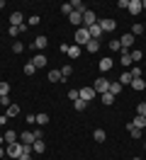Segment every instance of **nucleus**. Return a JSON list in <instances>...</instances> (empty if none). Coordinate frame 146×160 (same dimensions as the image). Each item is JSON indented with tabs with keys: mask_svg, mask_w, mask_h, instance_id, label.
<instances>
[{
	"mask_svg": "<svg viewBox=\"0 0 146 160\" xmlns=\"http://www.w3.org/2000/svg\"><path fill=\"white\" fill-rule=\"evenodd\" d=\"M29 24H39V17H37V15H32V17L27 20V27H29Z\"/></svg>",
	"mask_w": 146,
	"mask_h": 160,
	"instance_id": "obj_45",
	"label": "nucleus"
},
{
	"mask_svg": "<svg viewBox=\"0 0 146 160\" xmlns=\"http://www.w3.org/2000/svg\"><path fill=\"white\" fill-rule=\"evenodd\" d=\"M80 53H83V49H80V46H76V44H73V46H68V56H71V58H78Z\"/></svg>",
	"mask_w": 146,
	"mask_h": 160,
	"instance_id": "obj_19",
	"label": "nucleus"
},
{
	"mask_svg": "<svg viewBox=\"0 0 146 160\" xmlns=\"http://www.w3.org/2000/svg\"><path fill=\"white\" fill-rule=\"evenodd\" d=\"M119 85L124 88V85H132V73L127 70V73H122V78H119Z\"/></svg>",
	"mask_w": 146,
	"mask_h": 160,
	"instance_id": "obj_23",
	"label": "nucleus"
},
{
	"mask_svg": "<svg viewBox=\"0 0 146 160\" xmlns=\"http://www.w3.org/2000/svg\"><path fill=\"white\" fill-rule=\"evenodd\" d=\"M3 138L8 141V143H17V138H19V136H17V133H15L12 129H10V131H5V136H3Z\"/></svg>",
	"mask_w": 146,
	"mask_h": 160,
	"instance_id": "obj_20",
	"label": "nucleus"
},
{
	"mask_svg": "<svg viewBox=\"0 0 146 160\" xmlns=\"http://www.w3.org/2000/svg\"><path fill=\"white\" fill-rule=\"evenodd\" d=\"M129 73H132V80H134V78H141V68H139V66H134Z\"/></svg>",
	"mask_w": 146,
	"mask_h": 160,
	"instance_id": "obj_38",
	"label": "nucleus"
},
{
	"mask_svg": "<svg viewBox=\"0 0 146 160\" xmlns=\"http://www.w3.org/2000/svg\"><path fill=\"white\" fill-rule=\"evenodd\" d=\"M17 114H19V107H17V104H10L8 112H5V117H8V119H10V117H17Z\"/></svg>",
	"mask_w": 146,
	"mask_h": 160,
	"instance_id": "obj_27",
	"label": "nucleus"
},
{
	"mask_svg": "<svg viewBox=\"0 0 146 160\" xmlns=\"http://www.w3.org/2000/svg\"><path fill=\"white\" fill-rule=\"evenodd\" d=\"M127 10L132 12V15H139V12L144 10V8H141V0H129V8H127Z\"/></svg>",
	"mask_w": 146,
	"mask_h": 160,
	"instance_id": "obj_10",
	"label": "nucleus"
},
{
	"mask_svg": "<svg viewBox=\"0 0 146 160\" xmlns=\"http://www.w3.org/2000/svg\"><path fill=\"white\" fill-rule=\"evenodd\" d=\"M0 8H5V0H0Z\"/></svg>",
	"mask_w": 146,
	"mask_h": 160,
	"instance_id": "obj_51",
	"label": "nucleus"
},
{
	"mask_svg": "<svg viewBox=\"0 0 146 160\" xmlns=\"http://www.w3.org/2000/svg\"><path fill=\"white\" fill-rule=\"evenodd\" d=\"M68 97L76 102V100H80V92H78V90H71V92H68Z\"/></svg>",
	"mask_w": 146,
	"mask_h": 160,
	"instance_id": "obj_42",
	"label": "nucleus"
},
{
	"mask_svg": "<svg viewBox=\"0 0 146 160\" xmlns=\"http://www.w3.org/2000/svg\"><path fill=\"white\" fill-rule=\"evenodd\" d=\"M3 143H5V138H3V136H0V146H3Z\"/></svg>",
	"mask_w": 146,
	"mask_h": 160,
	"instance_id": "obj_52",
	"label": "nucleus"
},
{
	"mask_svg": "<svg viewBox=\"0 0 146 160\" xmlns=\"http://www.w3.org/2000/svg\"><path fill=\"white\" fill-rule=\"evenodd\" d=\"M119 44H122V51H132V44H134V34H132V32H127L124 37L119 39Z\"/></svg>",
	"mask_w": 146,
	"mask_h": 160,
	"instance_id": "obj_5",
	"label": "nucleus"
},
{
	"mask_svg": "<svg viewBox=\"0 0 146 160\" xmlns=\"http://www.w3.org/2000/svg\"><path fill=\"white\" fill-rule=\"evenodd\" d=\"M22 70H24V75H34V70H37V68H34V63L29 61V63H24V68H22Z\"/></svg>",
	"mask_w": 146,
	"mask_h": 160,
	"instance_id": "obj_31",
	"label": "nucleus"
},
{
	"mask_svg": "<svg viewBox=\"0 0 146 160\" xmlns=\"http://www.w3.org/2000/svg\"><path fill=\"white\" fill-rule=\"evenodd\" d=\"M141 8H144V10H146V0H141Z\"/></svg>",
	"mask_w": 146,
	"mask_h": 160,
	"instance_id": "obj_50",
	"label": "nucleus"
},
{
	"mask_svg": "<svg viewBox=\"0 0 146 160\" xmlns=\"http://www.w3.org/2000/svg\"><path fill=\"white\" fill-rule=\"evenodd\" d=\"M32 63H34V68H44V66H46V56H44V53H39V56L32 58Z\"/></svg>",
	"mask_w": 146,
	"mask_h": 160,
	"instance_id": "obj_13",
	"label": "nucleus"
},
{
	"mask_svg": "<svg viewBox=\"0 0 146 160\" xmlns=\"http://www.w3.org/2000/svg\"><path fill=\"white\" fill-rule=\"evenodd\" d=\"M88 41H90V32H88V27H78V29H76V46H78V44L85 46Z\"/></svg>",
	"mask_w": 146,
	"mask_h": 160,
	"instance_id": "obj_3",
	"label": "nucleus"
},
{
	"mask_svg": "<svg viewBox=\"0 0 146 160\" xmlns=\"http://www.w3.org/2000/svg\"><path fill=\"white\" fill-rule=\"evenodd\" d=\"M119 63H122V66H132V56H129V51H122V56H119Z\"/></svg>",
	"mask_w": 146,
	"mask_h": 160,
	"instance_id": "obj_25",
	"label": "nucleus"
},
{
	"mask_svg": "<svg viewBox=\"0 0 146 160\" xmlns=\"http://www.w3.org/2000/svg\"><path fill=\"white\" fill-rule=\"evenodd\" d=\"M68 22H71V24H83V12H71V15H68Z\"/></svg>",
	"mask_w": 146,
	"mask_h": 160,
	"instance_id": "obj_12",
	"label": "nucleus"
},
{
	"mask_svg": "<svg viewBox=\"0 0 146 160\" xmlns=\"http://www.w3.org/2000/svg\"><path fill=\"white\" fill-rule=\"evenodd\" d=\"M3 158H8V155H5V148L0 146V160H3Z\"/></svg>",
	"mask_w": 146,
	"mask_h": 160,
	"instance_id": "obj_49",
	"label": "nucleus"
},
{
	"mask_svg": "<svg viewBox=\"0 0 146 160\" xmlns=\"http://www.w3.org/2000/svg\"><path fill=\"white\" fill-rule=\"evenodd\" d=\"M19 160H32V153H22V155H19Z\"/></svg>",
	"mask_w": 146,
	"mask_h": 160,
	"instance_id": "obj_47",
	"label": "nucleus"
},
{
	"mask_svg": "<svg viewBox=\"0 0 146 160\" xmlns=\"http://www.w3.org/2000/svg\"><path fill=\"white\" fill-rule=\"evenodd\" d=\"M100 100H102V104H107V107H110V104L115 102V95H112V92H105V95H100Z\"/></svg>",
	"mask_w": 146,
	"mask_h": 160,
	"instance_id": "obj_24",
	"label": "nucleus"
},
{
	"mask_svg": "<svg viewBox=\"0 0 146 160\" xmlns=\"http://www.w3.org/2000/svg\"><path fill=\"white\" fill-rule=\"evenodd\" d=\"M132 34H134V37L144 34V24H132Z\"/></svg>",
	"mask_w": 146,
	"mask_h": 160,
	"instance_id": "obj_35",
	"label": "nucleus"
},
{
	"mask_svg": "<svg viewBox=\"0 0 146 160\" xmlns=\"http://www.w3.org/2000/svg\"><path fill=\"white\" fill-rule=\"evenodd\" d=\"M93 90H95V95H105V92H110V80H107V78H97L95 85H93Z\"/></svg>",
	"mask_w": 146,
	"mask_h": 160,
	"instance_id": "obj_2",
	"label": "nucleus"
},
{
	"mask_svg": "<svg viewBox=\"0 0 146 160\" xmlns=\"http://www.w3.org/2000/svg\"><path fill=\"white\" fill-rule=\"evenodd\" d=\"M78 92H80V100L83 102H90L93 97H95V90H93V88H80Z\"/></svg>",
	"mask_w": 146,
	"mask_h": 160,
	"instance_id": "obj_9",
	"label": "nucleus"
},
{
	"mask_svg": "<svg viewBox=\"0 0 146 160\" xmlns=\"http://www.w3.org/2000/svg\"><path fill=\"white\" fill-rule=\"evenodd\" d=\"M71 73H73V68H71V66H63V68H61V75H63V80H66Z\"/></svg>",
	"mask_w": 146,
	"mask_h": 160,
	"instance_id": "obj_40",
	"label": "nucleus"
},
{
	"mask_svg": "<svg viewBox=\"0 0 146 160\" xmlns=\"http://www.w3.org/2000/svg\"><path fill=\"white\" fill-rule=\"evenodd\" d=\"M117 8H124V10H127V8H129V0H119V2H117Z\"/></svg>",
	"mask_w": 146,
	"mask_h": 160,
	"instance_id": "obj_46",
	"label": "nucleus"
},
{
	"mask_svg": "<svg viewBox=\"0 0 146 160\" xmlns=\"http://www.w3.org/2000/svg\"><path fill=\"white\" fill-rule=\"evenodd\" d=\"M32 133H34V141H41V138H44V133H41V129H34Z\"/></svg>",
	"mask_w": 146,
	"mask_h": 160,
	"instance_id": "obj_43",
	"label": "nucleus"
},
{
	"mask_svg": "<svg viewBox=\"0 0 146 160\" xmlns=\"http://www.w3.org/2000/svg\"><path fill=\"white\" fill-rule=\"evenodd\" d=\"M61 12H63V15H71V12H73V5H71V2H63V5H61Z\"/></svg>",
	"mask_w": 146,
	"mask_h": 160,
	"instance_id": "obj_37",
	"label": "nucleus"
},
{
	"mask_svg": "<svg viewBox=\"0 0 146 160\" xmlns=\"http://www.w3.org/2000/svg\"><path fill=\"white\" fill-rule=\"evenodd\" d=\"M97 27L102 29V34H107V32H112L117 27V22L112 20V17H105V20H97Z\"/></svg>",
	"mask_w": 146,
	"mask_h": 160,
	"instance_id": "obj_4",
	"label": "nucleus"
},
{
	"mask_svg": "<svg viewBox=\"0 0 146 160\" xmlns=\"http://www.w3.org/2000/svg\"><path fill=\"white\" fill-rule=\"evenodd\" d=\"M110 92H112V95H119V92H122V85H119V82H110Z\"/></svg>",
	"mask_w": 146,
	"mask_h": 160,
	"instance_id": "obj_32",
	"label": "nucleus"
},
{
	"mask_svg": "<svg viewBox=\"0 0 146 160\" xmlns=\"http://www.w3.org/2000/svg\"><path fill=\"white\" fill-rule=\"evenodd\" d=\"M3 160H8V158H3Z\"/></svg>",
	"mask_w": 146,
	"mask_h": 160,
	"instance_id": "obj_56",
	"label": "nucleus"
},
{
	"mask_svg": "<svg viewBox=\"0 0 146 160\" xmlns=\"http://www.w3.org/2000/svg\"><path fill=\"white\" fill-rule=\"evenodd\" d=\"M5 124H8V117L3 114V117H0V126H5Z\"/></svg>",
	"mask_w": 146,
	"mask_h": 160,
	"instance_id": "obj_48",
	"label": "nucleus"
},
{
	"mask_svg": "<svg viewBox=\"0 0 146 160\" xmlns=\"http://www.w3.org/2000/svg\"><path fill=\"white\" fill-rule=\"evenodd\" d=\"M8 92H10V85L8 82H0V97H8Z\"/></svg>",
	"mask_w": 146,
	"mask_h": 160,
	"instance_id": "obj_36",
	"label": "nucleus"
},
{
	"mask_svg": "<svg viewBox=\"0 0 146 160\" xmlns=\"http://www.w3.org/2000/svg\"><path fill=\"white\" fill-rule=\"evenodd\" d=\"M93 24H97V17H95V12L85 10V12H83V27H93Z\"/></svg>",
	"mask_w": 146,
	"mask_h": 160,
	"instance_id": "obj_6",
	"label": "nucleus"
},
{
	"mask_svg": "<svg viewBox=\"0 0 146 160\" xmlns=\"http://www.w3.org/2000/svg\"><path fill=\"white\" fill-rule=\"evenodd\" d=\"M22 49H24V44H19V41L12 44V51H15V53H22Z\"/></svg>",
	"mask_w": 146,
	"mask_h": 160,
	"instance_id": "obj_41",
	"label": "nucleus"
},
{
	"mask_svg": "<svg viewBox=\"0 0 146 160\" xmlns=\"http://www.w3.org/2000/svg\"><path fill=\"white\" fill-rule=\"evenodd\" d=\"M22 153H24V146H22V143H10L8 148H5V155H8V158H17L19 160Z\"/></svg>",
	"mask_w": 146,
	"mask_h": 160,
	"instance_id": "obj_1",
	"label": "nucleus"
},
{
	"mask_svg": "<svg viewBox=\"0 0 146 160\" xmlns=\"http://www.w3.org/2000/svg\"><path fill=\"white\" fill-rule=\"evenodd\" d=\"M88 32H90V39H97V41H100V37H102V29H100L97 24H93V27H88Z\"/></svg>",
	"mask_w": 146,
	"mask_h": 160,
	"instance_id": "obj_15",
	"label": "nucleus"
},
{
	"mask_svg": "<svg viewBox=\"0 0 146 160\" xmlns=\"http://www.w3.org/2000/svg\"><path fill=\"white\" fill-rule=\"evenodd\" d=\"M63 75H61V70H49V82H61Z\"/></svg>",
	"mask_w": 146,
	"mask_h": 160,
	"instance_id": "obj_16",
	"label": "nucleus"
},
{
	"mask_svg": "<svg viewBox=\"0 0 146 160\" xmlns=\"http://www.w3.org/2000/svg\"><path fill=\"white\" fill-rule=\"evenodd\" d=\"M19 24H24V15L15 10L12 15H10V27H19Z\"/></svg>",
	"mask_w": 146,
	"mask_h": 160,
	"instance_id": "obj_7",
	"label": "nucleus"
},
{
	"mask_svg": "<svg viewBox=\"0 0 146 160\" xmlns=\"http://www.w3.org/2000/svg\"><path fill=\"white\" fill-rule=\"evenodd\" d=\"M127 131L132 133V138H141V129H136V126H134V124H132V121L127 124Z\"/></svg>",
	"mask_w": 146,
	"mask_h": 160,
	"instance_id": "obj_17",
	"label": "nucleus"
},
{
	"mask_svg": "<svg viewBox=\"0 0 146 160\" xmlns=\"http://www.w3.org/2000/svg\"><path fill=\"white\" fill-rule=\"evenodd\" d=\"M19 141L27 143V146H32V143H34V133H32V131H24V133H19Z\"/></svg>",
	"mask_w": 146,
	"mask_h": 160,
	"instance_id": "obj_14",
	"label": "nucleus"
},
{
	"mask_svg": "<svg viewBox=\"0 0 146 160\" xmlns=\"http://www.w3.org/2000/svg\"><path fill=\"white\" fill-rule=\"evenodd\" d=\"M85 51H88V53H97V51H100V41H97V39H90L85 44Z\"/></svg>",
	"mask_w": 146,
	"mask_h": 160,
	"instance_id": "obj_11",
	"label": "nucleus"
},
{
	"mask_svg": "<svg viewBox=\"0 0 146 160\" xmlns=\"http://www.w3.org/2000/svg\"><path fill=\"white\" fill-rule=\"evenodd\" d=\"M85 107H88V102H83V100H76V102H73V109H76V112H83Z\"/></svg>",
	"mask_w": 146,
	"mask_h": 160,
	"instance_id": "obj_33",
	"label": "nucleus"
},
{
	"mask_svg": "<svg viewBox=\"0 0 146 160\" xmlns=\"http://www.w3.org/2000/svg\"><path fill=\"white\" fill-rule=\"evenodd\" d=\"M132 88H134V90H139V92H141V90H146L144 78H134V80H132Z\"/></svg>",
	"mask_w": 146,
	"mask_h": 160,
	"instance_id": "obj_18",
	"label": "nucleus"
},
{
	"mask_svg": "<svg viewBox=\"0 0 146 160\" xmlns=\"http://www.w3.org/2000/svg\"><path fill=\"white\" fill-rule=\"evenodd\" d=\"M144 148H146V143H144Z\"/></svg>",
	"mask_w": 146,
	"mask_h": 160,
	"instance_id": "obj_55",
	"label": "nucleus"
},
{
	"mask_svg": "<svg viewBox=\"0 0 146 160\" xmlns=\"http://www.w3.org/2000/svg\"><path fill=\"white\" fill-rule=\"evenodd\" d=\"M110 68H112V58H102L100 61V70H102V73H107Z\"/></svg>",
	"mask_w": 146,
	"mask_h": 160,
	"instance_id": "obj_28",
	"label": "nucleus"
},
{
	"mask_svg": "<svg viewBox=\"0 0 146 160\" xmlns=\"http://www.w3.org/2000/svg\"><path fill=\"white\" fill-rule=\"evenodd\" d=\"M136 114H139V117H146V102H141V104L136 107Z\"/></svg>",
	"mask_w": 146,
	"mask_h": 160,
	"instance_id": "obj_39",
	"label": "nucleus"
},
{
	"mask_svg": "<svg viewBox=\"0 0 146 160\" xmlns=\"http://www.w3.org/2000/svg\"><path fill=\"white\" fill-rule=\"evenodd\" d=\"M132 160H139V158H132Z\"/></svg>",
	"mask_w": 146,
	"mask_h": 160,
	"instance_id": "obj_53",
	"label": "nucleus"
},
{
	"mask_svg": "<svg viewBox=\"0 0 146 160\" xmlns=\"http://www.w3.org/2000/svg\"><path fill=\"white\" fill-rule=\"evenodd\" d=\"M132 124H134L136 129H144V126H146V117H139V114H136L134 119H132Z\"/></svg>",
	"mask_w": 146,
	"mask_h": 160,
	"instance_id": "obj_22",
	"label": "nucleus"
},
{
	"mask_svg": "<svg viewBox=\"0 0 146 160\" xmlns=\"http://www.w3.org/2000/svg\"><path fill=\"white\" fill-rule=\"evenodd\" d=\"M0 102H3V97H0Z\"/></svg>",
	"mask_w": 146,
	"mask_h": 160,
	"instance_id": "obj_54",
	"label": "nucleus"
},
{
	"mask_svg": "<svg viewBox=\"0 0 146 160\" xmlns=\"http://www.w3.org/2000/svg\"><path fill=\"white\" fill-rule=\"evenodd\" d=\"M129 56H132V61H141V58H144V51L132 49V51H129Z\"/></svg>",
	"mask_w": 146,
	"mask_h": 160,
	"instance_id": "obj_30",
	"label": "nucleus"
},
{
	"mask_svg": "<svg viewBox=\"0 0 146 160\" xmlns=\"http://www.w3.org/2000/svg\"><path fill=\"white\" fill-rule=\"evenodd\" d=\"M10 37H12V39H15V37H17V34H19V27H10Z\"/></svg>",
	"mask_w": 146,
	"mask_h": 160,
	"instance_id": "obj_44",
	"label": "nucleus"
},
{
	"mask_svg": "<svg viewBox=\"0 0 146 160\" xmlns=\"http://www.w3.org/2000/svg\"><path fill=\"white\" fill-rule=\"evenodd\" d=\"M32 150H34V153H44V150H46L44 141H34V143H32Z\"/></svg>",
	"mask_w": 146,
	"mask_h": 160,
	"instance_id": "obj_26",
	"label": "nucleus"
},
{
	"mask_svg": "<svg viewBox=\"0 0 146 160\" xmlns=\"http://www.w3.org/2000/svg\"><path fill=\"white\" fill-rule=\"evenodd\" d=\"M29 46H32V49H39V51H41V49H46V46H49V39L44 37V34H41V37H37V39L29 44Z\"/></svg>",
	"mask_w": 146,
	"mask_h": 160,
	"instance_id": "obj_8",
	"label": "nucleus"
},
{
	"mask_svg": "<svg viewBox=\"0 0 146 160\" xmlns=\"http://www.w3.org/2000/svg\"><path fill=\"white\" fill-rule=\"evenodd\" d=\"M44 124H49V114H46V112L37 114V126H44Z\"/></svg>",
	"mask_w": 146,
	"mask_h": 160,
	"instance_id": "obj_29",
	"label": "nucleus"
},
{
	"mask_svg": "<svg viewBox=\"0 0 146 160\" xmlns=\"http://www.w3.org/2000/svg\"><path fill=\"white\" fill-rule=\"evenodd\" d=\"M107 46H110V51H112V53H115V51H119V53H122V44H119V41H110Z\"/></svg>",
	"mask_w": 146,
	"mask_h": 160,
	"instance_id": "obj_34",
	"label": "nucleus"
},
{
	"mask_svg": "<svg viewBox=\"0 0 146 160\" xmlns=\"http://www.w3.org/2000/svg\"><path fill=\"white\" fill-rule=\"evenodd\" d=\"M93 138H95L97 143H102V141L107 138V133H105V131H102V129H95V131H93Z\"/></svg>",
	"mask_w": 146,
	"mask_h": 160,
	"instance_id": "obj_21",
	"label": "nucleus"
}]
</instances>
